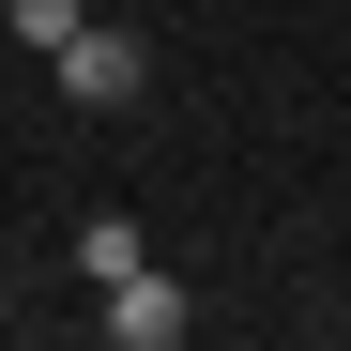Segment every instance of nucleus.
Segmentation results:
<instances>
[{"instance_id":"obj_1","label":"nucleus","mask_w":351,"mask_h":351,"mask_svg":"<svg viewBox=\"0 0 351 351\" xmlns=\"http://www.w3.org/2000/svg\"><path fill=\"white\" fill-rule=\"evenodd\" d=\"M62 92H77V107H138V92H153V46H138V31H77V46H62Z\"/></svg>"},{"instance_id":"obj_2","label":"nucleus","mask_w":351,"mask_h":351,"mask_svg":"<svg viewBox=\"0 0 351 351\" xmlns=\"http://www.w3.org/2000/svg\"><path fill=\"white\" fill-rule=\"evenodd\" d=\"M107 351H184V275H123L107 290Z\"/></svg>"},{"instance_id":"obj_3","label":"nucleus","mask_w":351,"mask_h":351,"mask_svg":"<svg viewBox=\"0 0 351 351\" xmlns=\"http://www.w3.org/2000/svg\"><path fill=\"white\" fill-rule=\"evenodd\" d=\"M77 275H92V290H123V275H153V245H138V214H92V229H77Z\"/></svg>"},{"instance_id":"obj_4","label":"nucleus","mask_w":351,"mask_h":351,"mask_svg":"<svg viewBox=\"0 0 351 351\" xmlns=\"http://www.w3.org/2000/svg\"><path fill=\"white\" fill-rule=\"evenodd\" d=\"M92 16H77V0H16V46H46V62H62V46H77Z\"/></svg>"}]
</instances>
